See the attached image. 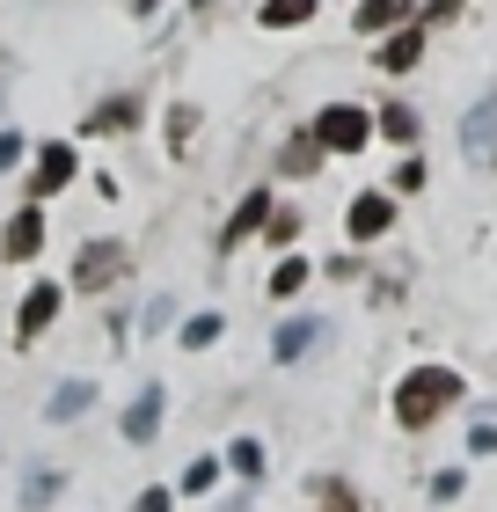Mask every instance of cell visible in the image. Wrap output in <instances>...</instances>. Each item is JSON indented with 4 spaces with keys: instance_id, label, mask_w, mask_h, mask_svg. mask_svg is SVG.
Segmentation results:
<instances>
[{
    "instance_id": "17",
    "label": "cell",
    "mask_w": 497,
    "mask_h": 512,
    "mask_svg": "<svg viewBox=\"0 0 497 512\" xmlns=\"http://www.w3.org/2000/svg\"><path fill=\"white\" fill-rule=\"evenodd\" d=\"M322 147H315V132H300V139H286V176H315L322 161H315Z\"/></svg>"
},
{
    "instance_id": "13",
    "label": "cell",
    "mask_w": 497,
    "mask_h": 512,
    "mask_svg": "<svg viewBox=\"0 0 497 512\" xmlns=\"http://www.w3.org/2000/svg\"><path fill=\"white\" fill-rule=\"evenodd\" d=\"M315 337H322V322H307V315H300V322H286V330L271 337V352H278V359H300Z\"/></svg>"
},
{
    "instance_id": "19",
    "label": "cell",
    "mask_w": 497,
    "mask_h": 512,
    "mask_svg": "<svg viewBox=\"0 0 497 512\" xmlns=\"http://www.w3.org/2000/svg\"><path fill=\"white\" fill-rule=\"evenodd\" d=\"M227 469H242V476H264V447H256V439H234V447H227Z\"/></svg>"
},
{
    "instance_id": "2",
    "label": "cell",
    "mask_w": 497,
    "mask_h": 512,
    "mask_svg": "<svg viewBox=\"0 0 497 512\" xmlns=\"http://www.w3.org/2000/svg\"><path fill=\"white\" fill-rule=\"evenodd\" d=\"M366 110H351V103H337V110H322L315 118V147H329V154H359L366 147Z\"/></svg>"
},
{
    "instance_id": "24",
    "label": "cell",
    "mask_w": 497,
    "mask_h": 512,
    "mask_svg": "<svg viewBox=\"0 0 497 512\" xmlns=\"http://www.w3.org/2000/svg\"><path fill=\"white\" fill-rule=\"evenodd\" d=\"M490 132H497V103H483V110H476V118H468V139H476V147H483V139H490Z\"/></svg>"
},
{
    "instance_id": "3",
    "label": "cell",
    "mask_w": 497,
    "mask_h": 512,
    "mask_svg": "<svg viewBox=\"0 0 497 512\" xmlns=\"http://www.w3.org/2000/svg\"><path fill=\"white\" fill-rule=\"evenodd\" d=\"M117 278H125V242H88L74 256V286L81 293H103V286H117Z\"/></svg>"
},
{
    "instance_id": "22",
    "label": "cell",
    "mask_w": 497,
    "mask_h": 512,
    "mask_svg": "<svg viewBox=\"0 0 497 512\" xmlns=\"http://www.w3.org/2000/svg\"><path fill=\"white\" fill-rule=\"evenodd\" d=\"M212 337H220V315H191L183 322V344H191V352H205Z\"/></svg>"
},
{
    "instance_id": "6",
    "label": "cell",
    "mask_w": 497,
    "mask_h": 512,
    "mask_svg": "<svg viewBox=\"0 0 497 512\" xmlns=\"http://www.w3.org/2000/svg\"><path fill=\"white\" fill-rule=\"evenodd\" d=\"M37 249H44V220H37V205H22L8 220V235H0V256H8V264H30Z\"/></svg>"
},
{
    "instance_id": "27",
    "label": "cell",
    "mask_w": 497,
    "mask_h": 512,
    "mask_svg": "<svg viewBox=\"0 0 497 512\" xmlns=\"http://www.w3.org/2000/svg\"><path fill=\"white\" fill-rule=\"evenodd\" d=\"M322 512H359V505H351V491H344V483H329V505Z\"/></svg>"
},
{
    "instance_id": "31",
    "label": "cell",
    "mask_w": 497,
    "mask_h": 512,
    "mask_svg": "<svg viewBox=\"0 0 497 512\" xmlns=\"http://www.w3.org/2000/svg\"><path fill=\"white\" fill-rule=\"evenodd\" d=\"M490 161H497V154H490Z\"/></svg>"
},
{
    "instance_id": "28",
    "label": "cell",
    "mask_w": 497,
    "mask_h": 512,
    "mask_svg": "<svg viewBox=\"0 0 497 512\" xmlns=\"http://www.w3.org/2000/svg\"><path fill=\"white\" fill-rule=\"evenodd\" d=\"M132 512H169V491H139V505Z\"/></svg>"
},
{
    "instance_id": "25",
    "label": "cell",
    "mask_w": 497,
    "mask_h": 512,
    "mask_svg": "<svg viewBox=\"0 0 497 512\" xmlns=\"http://www.w3.org/2000/svg\"><path fill=\"white\" fill-rule=\"evenodd\" d=\"M264 227H271V242H293V235H300V220H293V213H271Z\"/></svg>"
},
{
    "instance_id": "10",
    "label": "cell",
    "mask_w": 497,
    "mask_h": 512,
    "mask_svg": "<svg viewBox=\"0 0 497 512\" xmlns=\"http://www.w3.org/2000/svg\"><path fill=\"white\" fill-rule=\"evenodd\" d=\"M264 220H271V191H249V198H242V213L227 220V235H220V249H234L242 235H256V227H264Z\"/></svg>"
},
{
    "instance_id": "30",
    "label": "cell",
    "mask_w": 497,
    "mask_h": 512,
    "mask_svg": "<svg viewBox=\"0 0 497 512\" xmlns=\"http://www.w3.org/2000/svg\"><path fill=\"white\" fill-rule=\"evenodd\" d=\"M191 8H212V0H191Z\"/></svg>"
},
{
    "instance_id": "29",
    "label": "cell",
    "mask_w": 497,
    "mask_h": 512,
    "mask_svg": "<svg viewBox=\"0 0 497 512\" xmlns=\"http://www.w3.org/2000/svg\"><path fill=\"white\" fill-rule=\"evenodd\" d=\"M461 8V0H432V8H424V15H432V22H446V15H454Z\"/></svg>"
},
{
    "instance_id": "20",
    "label": "cell",
    "mask_w": 497,
    "mask_h": 512,
    "mask_svg": "<svg viewBox=\"0 0 497 512\" xmlns=\"http://www.w3.org/2000/svg\"><path fill=\"white\" fill-rule=\"evenodd\" d=\"M212 483H220V461H212V454H198L191 469H183V491L198 498V491H212Z\"/></svg>"
},
{
    "instance_id": "12",
    "label": "cell",
    "mask_w": 497,
    "mask_h": 512,
    "mask_svg": "<svg viewBox=\"0 0 497 512\" xmlns=\"http://www.w3.org/2000/svg\"><path fill=\"white\" fill-rule=\"evenodd\" d=\"M59 469H30V476H22V512H44V505H52L59 498Z\"/></svg>"
},
{
    "instance_id": "16",
    "label": "cell",
    "mask_w": 497,
    "mask_h": 512,
    "mask_svg": "<svg viewBox=\"0 0 497 512\" xmlns=\"http://www.w3.org/2000/svg\"><path fill=\"white\" fill-rule=\"evenodd\" d=\"M402 15H410V0H359V30H388Z\"/></svg>"
},
{
    "instance_id": "23",
    "label": "cell",
    "mask_w": 497,
    "mask_h": 512,
    "mask_svg": "<svg viewBox=\"0 0 497 512\" xmlns=\"http://www.w3.org/2000/svg\"><path fill=\"white\" fill-rule=\"evenodd\" d=\"M191 132H198V110H191V103H176V118H169V147L183 154V147H191Z\"/></svg>"
},
{
    "instance_id": "9",
    "label": "cell",
    "mask_w": 497,
    "mask_h": 512,
    "mask_svg": "<svg viewBox=\"0 0 497 512\" xmlns=\"http://www.w3.org/2000/svg\"><path fill=\"white\" fill-rule=\"evenodd\" d=\"M417 52H424V30H395L388 44H373V66H381V74H402V66H417Z\"/></svg>"
},
{
    "instance_id": "15",
    "label": "cell",
    "mask_w": 497,
    "mask_h": 512,
    "mask_svg": "<svg viewBox=\"0 0 497 512\" xmlns=\"http://www.w3.org/2000/svg\"><path fill=\"white\" fill-rule=\"evenodd\" d=\"M125 125H139V103L132 96H117L110 110H88V132H125Z\"/></svg>"
},
{
    "instance_id": "26",
    "label": "cell",
    "mask_w": 497,
    "mask_h": 512,
    "mask_svg": "<svg viewBox=\"0 0 497 512\" xmlns=\"http://www.w3.org/2000/svg\"><path fill=\"white\" fill-rule=\"evenodd\" d=\"M15 161H22V139H15V132H0V169H15Z\"/></svg>"
},
{
    "instance_id": "5",
    "label": "cell",
    "mask_w": 497,
    "mask_h": 512,
    "mask_svg": "<svg viewBox=\"0 0 497 512\" xmlns=\"http://www.w3.org/2000/svg\"><path fill=\"white\" fill-rule=\"evenodd\" d=\"M388 220H395L388 191H359V198H351V242H381Z\"/></svg>"
},
{
    "instance_id": "11",
    "label": "cell",
    "mask_w": 497,
    "mask_h": 512,
    "mask_svg": "<svg viewBox=\"0 0 497 512\" xmlns=\"http://www.w3.org/2000/svg\"><path fill=\"white\" fill-rule=\"evenodd\" d=\"M88 403H96V381H66V388H52V403H44V417H52V425H66V417H81Z\"/></svg>"
},
{
    "instance_id": "8",
    "label": "cell",
    "mask_w": 497,
    "mask_h": 512,
    "mask_svg": "<svg viewBox=\"0 0 497 512\" xmlns=\"http://www.w3.org/2000/svg\"><path fill=\"white\" fill-rule=\"evenodd\" d=\"M154 432H161V388L132 395V410H125V439H132V447H147Z\"/></svg>"
},
{
    "instance_id": "21",
    "label": "cell",
    "mask_w": 497,
    "mask_h": 512,
    "mask_svg": "<svg viewBox=\"0 0 497 512\" xmlns=\"http://www.w3.org/2000/svg\"><path fill=\"white\" fill-rule=\"evenodd\" d=\"M381 132H388V139H417V110L388 103V110H381Z\"/></svg>"
},
{
    "instance_id": "4",
    "label": "cell",
    "mask_w": 497,
    "mask_h": 512,
    "mask_svg": "<svg viewBox=\"0 0 497 512\" xmlns=\"http://www.w3.org/2000/svg\"><path fill=\"white\" fill-rule=\"evenodd\" d=\"M52 315H59V286H30V293H22V308H15V337L37 344L44 330H52Z\"/></svg>"
},
{
    "instance_id": "14",
    "label": "cell",
    "mask_w": 497,
    "mask_h": 512,
    "mask_svg": "<svg viewBox=\"0 0 497 512\" xmlns=\"http://www.w3.org/2000/svg\"><path fill=\"white\" fill-rule=\"evenodd\" d=\"M256 15H264V30H293V22L315 15V0H264Z\"/></svg>"
},
{
    "instance_id": "7",
    "label": "cell",
    "mask_w": 497,
    "mask_h": 512,
    "mask_svg": "<svg viewBox=\"0 0 497 512\" xmlns=\"http://www.w3.org/2000/svg\"><path fill=\"white\" fill-rule=\"evenodd\" d=\"M59 183H74V147H44V154H37V176H30V205H37V198H52Z\"/></svg>"
},
{
    "instance_id": "1",
    "label": "cell",
    "mask_w": 497,
    "mask_h": 512,
    "mask_svg": "<svg viewBox=\"0 0 497 512\" xmlns=\"http://www.w3.org/2000/svg\"><path fill=\"white\" fill-rule=\"evenodd\" d=\"M454 395H461V374H446V366H417V374H402V388H395V425L402 432H424Z\"/></svg>"
},
{
    "instance_id": "18",
    "label": "cell",
    "mask_w": 497,
    "mask_h": 512,
    "mask_svg": "<svg viewBox=\"0 0 497 512\" xmlns=\"http://www.w3.org/2000/svg\"><path fill=\"white\" fill-rule=\"evenodd\" d=\"M307 278H315V271H307V264H300V256H286V264H278V271H271V293H278V300H286V293H300V286H307Z\"/></svg>"
}]
</instances>
